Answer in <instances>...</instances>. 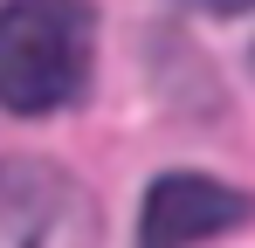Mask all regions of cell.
<instances>
[{"mask_svg":"<svg viewBox=\"0 0 255 248\" xmlns=\"http://www.w3.org/2000/svg\"><path fill=\"white\" fill-rule=\"evenodd\" d=\"M83 228V200L55 165H0V235L7 248H48Z\"/></svg>","mask_w":255,"mask_h":248,"instance_id":"3","label":"cell"},{"mask_svg":"<svg viewBox=\"0 0 255 248\" xmlns=\"http://www.w3.org/2000/svg\"><path fill=\"white\" fill-rule=\"evenodd\" d=\"M179 7H193V14H214V21H242L255 0H179Z\"/></svg>","mask_w":255,"mask_h":248,"instance_id":"4","label":"cell"},{"mask_svg":"<svg viewBox=\"0 0 255 248\" xmlns=\"http://www.w3.org/2000/svg\"><path fill=\"white\" fill-rule=\"evenodd\" d=\"M97 69L90 0H0V111L48 118L69 111Z\"/></svg>","mask_w":255,"mask_h":248,"instance_id":"1","label":"cell"},{"mask_svg":"<svg viewBox=\"0 0 255 248\" xmlns=\"http://www.w3.org/2000/svg\"><path fill=\"white\" fill-rule=\"evenodd\" d=\"M249 221V193L214 172H159L138 207V248H193Z\"/></svg>","mask_w":255,"mask_h":248,"instance_id":"2","label":"cell"}]
</instances>
